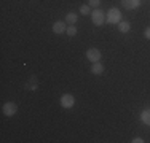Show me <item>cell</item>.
<instances>
[{"mask_svg":"<svg viewBox=\"0 0 150 143\" xmlns=\"http://www.w3.org/2000/svg\"><path fill=\"white\" fill-rule=\"evenodd\" d=\"M105 21L109 24H118L121 21V13L118 8H110L107 11V16H105Z\"/></svg>","mask_w":150,"mask_h":143,"instance_id":"6da1fadb","label":"cell"},{"mask_svg":"<svg viewBox=\"0 0 150 143\" xmlns=\"http://www.w3.org/2000/svg\"><path fill=\"white\" fill-rule=\"evenodd\" d=\"M91 21H93V24L94 26H102L104 24V21H105V16H104V11L102 10H94V11L91 13Z\"/></svg>","mask_w":150,"mask_h":143,"instance_id":"7a4b0ae2","label":"cell"},{"mask_svg":"<svg viewBox=\"0 0 150 143\" xmlns=\"http://www.w3.org/2000/svg\"><path fill=\"white\" fill-rule=\"evenodd\" d=\"M61 107L62 108H72V107L75 105V97L72 94H64V95H61Z\"/></svg>","mask_w":150,"mask_h":143,"instance_id":"3957f363","label":"cell"},{"mask_svg":"<svg viewBox=\"0 0 150 143\" xmlns=\"http://www.w3.org/2000/svg\"><path fill=\"white\" fill-rule=\"evenodd\" d=\"M86 59L90 62H99L101 60V51L98 48H90L86 51Z\"/></svg>","mask_w":150,"mask_h":143,"instance_id":"277c9868","label":"cell"},{"mask_svg":"<svg viewBox=\"0 0 150 143\" xmlns=\"http://www.w3.org/2000/svg\"><path fill=\"white\" fill-rule=\"evenodd\" d=\"M16 111H18V105L15 102H6L3 105V114L5 116H15Z\"/></svg>","mask_w":150,"mask_h":143,"instance_id":"5b68a950","label":"cell"},{"mask_svg":"<svg viewBox=\"0 0 150 143\" xmlns=\"http://www.w3.org/2000/svg\"><path fill=\"white\" fill-rule=\"evenodd\" d=\"M67 30V26H66V21H56L54 24H53V32L54 34H58V35H61V34H64V32Z\"/></svg>","mask_w":150,"mask_h":143,"instance_id":"8992f818","label":"cell"},{"mask_svg":"<svg viewBox=\"0 0 150 143\" xmlns=\"http://www.w3.org/2000/svg\"><path fill=\"white\" fill-rule=\"evenodd\" d=\"M121 5L126 10H136L137 6H141V0H121Z\"/></svg>","mask_w":150,"mask_h":143,"instance_id":"52a82bcc","label":"cell"},{"mask_svg":"<svg viewBox=\"0 0 150 143\" xmlns=\"http://www.w3.org/2000/svg\"><path fill=\"white\" fill-rule=\"evenodd\" d=\"M102 72H104V65H102L101 62H93V65H91V73L101 75Z\"/></svg>","mask_w":150,"mask_h":143,"instance_id":"ba28073f","label":"cell"},{"mask_svg":"<svg viewBox=\"0 0 150 143\" xmlns=\"http://www.w3.org/2000/svg\"><path fill=\"white\" fill-rule=\"evenodd\" d=\"M77 19H78V16H77L75 13H67V16H66V24L74 26V24L77 22Z\"/></svg>","mask_w":150,"mask_h":143,"instance_id":"9c48e42d","label":"cell"},{"mask_svg":"<svg viewBox=\"0 0 150 143\" xmlns=\"http://www.w3.org/2000/svg\"><path fill=\"white\" fill-rule=\"evenodd\" d=\"M129 29H131V26H129V22H128V21H120V22H118V30L120 32L126 34V32H129Z\"/></svg>","mask_w":150,"mask_h":143,"instance_id":"30bf717a","label":"cell"},{"mask_svg":"<svg viewBox=\"0 0 150 143\" xmlns=\"http://www.w3.org/2000/svg\"><path fill=\"white\" fill-rule=\"evenodd\" d=\"M141 119L144 121V123L147 124V126H150V108H149V110H144V111H142Z\"/></svg>","mask_w":150,"mask_h":143,"instance_id":"8fae6325","label":"cell"},{"mask_svg":"<svg viewBox=\"0 0 150 143\" xmlns=\"http://www.w3.org/2000/svg\"><path fill=\"white\" fill-rule=\"evenodd\" d=\"M66 34L69 35V37H75V35H77V27H75V26H67Z\"/></svg>","mask_w":150,"mask_h":143,"instance_id":"7c38bea8","label":"cell"},{"mask_svg":"<svg viewBox=\"0 0 150 143\" xmlns=\"http://www.w3.org/2000/svg\"><path fill=\"white\" fill-rule=\"evenodd\" d=\"M80 13L85 14V16H86V14H91V11H90V5H81V6H80Z\"/></svg>","mask_w":150,"mask_h":143,"instance_id":"4fadbf2b","label":"cell"},{"mask_svg":"<svg viewBox=\"0 0 150 143\" xmlns=\"http://www.w3.org/2000/svg\"><path fill=\"white\" fill-rule=\"evenodd\" d=\"M88 5L90 6H99L101 5V0H88Z\"/></svg>","mask_w":150,"mask_h":143,"instance_id":"5bb4252c","label":"cell"},{"mask_svg":"<svg viewBox=\"0 0 150 143\" xmlns=\"http://www.w3.org/2000/svg\"><path fill=\"white\" fill-rule=\"evenodd\" d=\"M144 34H145V38H149V40H150V27L145 29V32H144Z\"/></svg>","mask_w":150,"mask_h":143,"instance_id":"9a60e30c","label":"cell"},{"mask_svg":"<svg viewBox=\"0 0 150 143\" xmlns=\"http://www.w3.org/2000/svg\"><path fill=\"white\" fill-rule=\"evenodd\" d=\"M144 140H142V138H139V137H136L134 140H133V143H142Z\"/></svg>","mask_w":150,"mask_h":143,"instance_id":"2e32d148","label":"cell"}]
</instances>
